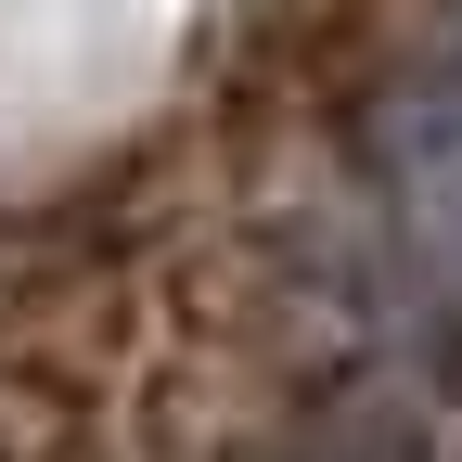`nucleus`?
<instances>
[{
	"label": "nucleus",
	"mask_w": 462,
	"mask_h": 462,
	"mask_svg": "<svg viewBox=\"0 0 462 462\" xmlns=\"http://www.w3.org/2000/svg\"><path fill=\"white\" fill-rule=\"evenodd\" d=\"M373 167H385V206L411 231V257L437 282H462V51H424V65L385 90Z\"/></svg>",
	"instance_id": "1"
},
{
	"label": "nucleus",
	"mask_w": 462,
	"mask_h": 462,
	"mask_svg": "<svg viewBox=\"0 0 462 462\" xmlns=\"http://www.w3.org/2000/svg\"><path fill=\"white\" fill-rule=\"evenodd\" d=\"M282 462H424V424H411V411H385V398H346V411L309 424Z\"/></svg>",
	"instance_id": "2"
}]
</instances>
